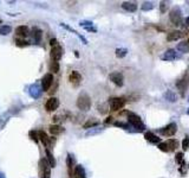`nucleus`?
Returning a JSON list of instances; mask_svg holds the SVG:
<instances>
[{"instance_id": "nucleus-12", "label": "nucleus", "mask_w": 189, "mask_h": 178, "mask_svg": "<svg viewBox=\"0 0 189 178\" xmlns=\"http://www.w3.org/2000/svg\"><path fill=\"white\" fill-rule=\"evenodd\" d=\"M70 82L72 83L73 85H78L81 83V81H82V75L78 72V71H76L73 70L71 74H70Z\"/></svg>"}, {"instance_id": "nucleus-23", "label": "nucleus", "mask_w": 189, "mask_h": 178, "mask_svg": "<svg viewBox=\"0 0 189 178\" xmlns=\"http://www.w3.org/2000/svg\"><path fill=\"white\" fill-rule=\"evenodd\" d=\"M46 160H47V163L50 164V166L51 168H54L56 166V159H54V157H53V155L50 152V150L49 148H46Z\"/></svg>"}, {"instance_id": "nucleus-44", "label": "nucleus", "mask_w": 189, "mask_h": 178, "mask_svg": "<svg viewBox=\"0 0 189 178\" xmlns=\"http://www.w3.org/2000/svg\"><path fill=\"white\" fill-rule=\"evenodd\" d=\"M187 43H188V45H189V39H188V42H187Z\"/></svg>"}, {"instance_id": "nucleus-27", "label": "nucleus", "mask_w": 189, "mask_h": 178, "mask_svg": "<svg viewBox=\"0 0 189 178\" xmlns=\"http://www.w3.org/2000/svg\"><path fill=\"white\" fill-rule=\"evenodd\" d=\"M159 150H161V151H163V152H170V151H171L167 141H163V143H159Z\"/></svg>"}, {"instance_id": "nucleus-16", "label": "nucleus", "mask_w": 189, "mask_h": 178, "mask_svg": "<svg viewBox=\"0 0 189 178\" xmlns=\"http://www.w3.org/2000/svg\"><path fill=\"white\" fill-rule=\"evenodd\" d=\"M188 83H189V77H188V76H184V77L182 78V80L177 81L176 85H177V88L180 89V92H181L182 95H183V90H184V89L187 88Z\"/></svg>"}, {"instance_id": "nucleus-33", "label": "nucleus", "mask_w": 189, "mask_h": 178, "mask_svg": "<svg viewBox=\"0 0 189 178\" xmlns=\"http://www.w3.org/2000/svg\"><path fill=\"white\" fill-rule=\"evenodd\" d=\"M182 148L184 150V151H187L189 148V137H186L183 141H182Z\"/></svg>"}, {"instance_id": "nucleus-38", "label": "nucleus", "mask_w": 189, "mask_h": 178, "mask_svg": "<svg viewBox=\"0 0 189 178\" xmlns=\"http://www.w3.org/2000/svg\"><path fill=\"white\" fill-rule=\"evenodd\" d=\"M167 2H164V1H161V5H159V10H161V13H164L167 11Z\"/></svg>"}, {"instance_id": "nucleus-30", "label": "nucleus", "mask_w": 189, "mask_h": 178, "mask_svg": "<svg viewBox=\"0 0 189 178\" xmlns=\"http://www.w3.org/2000/svg\"><path fill=\"white\" fill-rule=\"evenodd\" d=\"M128 52V50L127 49H117L116 50V56L118 57V58H123L125 55Z\"/></svg>"}, {"instance_id": "nucleus-41", "label": "nucleus", "mask_w": 189, "mask_h": 178, "mask_svg": "<svg viewBox=\"0 0 189 178\" xmlns=\"http://www.w3.org/2000/svg\"><path fill=\"white\" fill-rule=\"evenodd\" d=\"M111 119H112V118H111V116H109V118H108V119H106V120H105V124H108V122H110V121H111Z\"/></svg>"}, {"instance_id": "nucleus-39", "label": "nucleus", "mask_w": 189, "mask_h": 178, "mask_svg": "<svg viewBox=\"0 0 189 178\" xmlns=\"http://www.w3.org/2000/svg\"><path fill=\"white\" fill-rule=\"evenodd\" d=\"M115 126H120V127H123V128H128V125L123 124V122H115Z\"/></svg>"}, {"instance_id": "nucleus-17", "label": "nucleus", "mask_w": 189, "mask_h": 178, "mask_svg": "<svg viewBox=\"0 0 189 178\" xmlns=\"http://www.w3.org/2000/svg\"><path fill=\"white\" fill-rule=\"evenodd\" d=\"M175 58H176V52H175L174 49L167 50L164 55L162 56V60H164V61H174Z\"/></svg>"}, {"instance_id": "nucleus-4", "label": "nucleus", "mask_w": 189, "mask_h": 178, "mask_svg": "<svg viewBox=\"0 0 189 178\" xmlns=\"http://www.w3.org/2000/svg\"><path fill=\"white\" fill-rule=\"evenodd\" d=\"M169 18H170V22L174 24V25H181L182 24L181 10L179 7H174L170 11V13H169Z\"/></svg>"}, {"instance_id": "nucleus-14", "label": "nucleus", "mask_w": 189, "mask_h": 178, "mask_svg": "<svg viewBox=\"0 0 189 178\" xmlns=\"http://www.w3.org/2000/svg\"><path fill=\"white\" fill-rule=\"evenodd\" d=\"M144 138H145V140H148L149 143H151V144H159L161 143V139L157 138V135H155L151 132H147L144 134Z\"/></svg>"}, {"instance_id": "nucleus-21", "label": "nucleus", "mask_w": 189, "mask_h": 178, "mask_svg": "<svg viewBox=\"0 0 189 178\" xmlns=\"http://www.w3.org/2000/svg\"><path fill=\"white\" fill-rule=\"evenodd\" d=\"M64 132V128L59 125H51L50 126V133L53 135H59Z\"/></svg>"}, {"instance_id": "nucleus-8", "label": "nucleus", "mask_w": 189, "mask_h": 178, "mask_svg": "<svg viewBox=\"0 0 189 178\" xmlns=\"http://www.w3.org/2000/svg\"><path fill=\"white\" fill-rule=\"evenodd\" d=\"M51 58H52L54 62H58L59 60L61 58V56H63V48L59 45V44H57V45H54L52 47L51 49Z\"/></svg>"}, {"instance_id": "nucleus-15", "label": "nucleus", "mask_w": 189, "mask_h": 178, "mask_svg": "<svg viewBox=\"0 0 189 178\" xmlns=\"http://www.w3.org/2000/svg\"><path fill=\"white\" fill-rule=\"evenodd\" d=\"M73 163L75 159L71 155H68L66 158V165H68V171H69V177H73Z\"/></svg>"}, {"instance_id": "nucleus-24", "label": "nucleus", "mask_w": 189, "mask_h": 178, "mask_svg": "<svg viewBox=\"0 0 189 178\" xmlns=\"http://www.w3.org/2000/svg\"><path fill=\"white\" fill-rule=\"evenodd\" d=\"M176 49L179 50V51H181V52H189V45L188 43H186V42H181V43H179L177 44V47Z\"/></svg>"}, {"instance_id": "nucleus-43", "label": "nucleus", "mask_w": 189, "mask_h": 178, "mask_svg": "<svg viewBox=\"0 0 189 178\" xmlns=\"http://www.w3.org/2000/svg\"><path fill=\"white\" fill-rule=\"evenodd\" d=\"M187 114H188V115H189V109H188V110H187Z\"/></svg>"}, {"instance_id": "nucleus-25", "label": "nucleus", "mask_w": 189, "mask_h": 178, "mask_svg": "<svg viewBox=\"0 0 189 178\" xmlns=\"http://www.w3.org/2000/svg\"><path fill=\"white\" fill-rule=\"evenodd\" d=\"M81 26H83L84 29L88 30V31L96 32V29L92 27V23H91V22H81Z\"/></svg>"}, {"instance_id": "nucleus-42", "label": "nucleus", "mask_w": 189, "mask_h": 178, "mask_svg": "<svg viewBox=\"0 0 189 178\" xmlns=\"http://www.w3.org/2000/svg\"><path fill=\"white\" fill-rule=\"evenodd\" d=\"M0 178H5V176H4V175H2L1 172H0Z\"/></svg>"}, {"instance_id": "nucleus-36", "label": "nucleus", "mask_w": 189, "mask_h": 178, "mask_svg": "<svg viewBox=\"0 0 189 178\" xmlns=\"http://www.w3.org/2000/svg\"><path fill=\"white\" fill-rule=\"evenodd\" d=\"M152 7H154V6H152V4H151V2H144L143 5H142V10H143V11L151 10Z\"/></svg>"}, {"instance_id": "nucleus-28", "label": "nucleus", "mask_w": 189, "mask_h": 178, "mask_svg": "<svg viewBox=\"0 0 189 178\" xmlns=\"http://www.w3.org/2000/svg\"><path fill=\"white\" fill-rule=\"evenodd\" d=\"M15 44H17V47L24 48V47H27L30 43L26 42V40H24V39H22V38H17L15 39Z\"/></svg>"}, {"instance_id": "nucleus-10", "label": "nucleus", "mask_w": 189, "mask_h": 178, "mask_svg": "<svg viewBox=\"0 0 189 178\" xmlns=\"http://www.w3.org/2000/svg\"><path fill=\"white\" fill-rule=\"evenodd\" d=\"M110 80H111V82L115 83V85H117V87H122L123 85V75H122L121 72H111L110 74Z\"/></svg>"}, {"instance_id": "nucleus-6", "label": "nucleus", "mask_w": 189, "mask_h": 178, "mask_svg": "<svg viewBox=\"0 0 189 178\" xmlns=\"http://www.w3.org/2000/svg\"><path fill=\"white\" fill-rule=\"evenodd\" d=\"M176 131H177V125L171 122V124L167 125L166 127H163L159 132L164 137H173L175 133H176Z\"/></svg>"}, {"instance_id": "nucleus-2", "label": "nucleus", "mask_w": 189, "mask_h": 178, "mask_svg": "<svg viewBox=\"0 0 189 178\" xmlns=\"http://www.w3.org/2000/svg\"><path fill=\"white\" fill-rule=\"evenodd\" d=\"M39 176H40V178L51 177V166L45 158L39 160Z\"/></svg>"}, {"instance_id": "nucleus-1", "label": "nucleus", "mask_w": 189, "mask_h": 178, "mask_svg": "<svg viewBox=\"0 0 189 178\" xmlns=\"http://www.w3.org/2000/svg\"><path fill=\"white\" fill-rule=\"evenodd\" d=\"M77 107L81 110H89L91 108V99L86 93H82L77 99Z\"/></svg>"}, {"instance_id": "nucleus-7", "label": "nucleus", "mask_w": 189, "mask_h": 178, "mask_svg": "<svg viewBox=\"0 0 189 178\" xmlns=\"http://www.w3.org/2000/svg\"><path fill=\"white\" fill-rule=\"evenodd\" d=\"M53 83V75L52 74H45L44 75V77L41 78V89L44 90V92H47L50 88H51V85Z\"/></svg>"}, {"instance_id": "nucleus-13", "label": "nucleus", "mask_w": 189, "mask_h": 178, "mask_svg": "<svg viewBox=\"0 0 189 178\" xmlns=\"http://www.w3.org/2000/svg\"><path fill=\"white\" fill-rule=\"evenodd\" d=\"M73 178H86L85 170L82 165H76L75 170H73Z\"/></svg>"}, {"instance_id": "nucleus-18", "label": "nucleus", "mask_w": 189, "mask_h": 178, "mask_svg": "<svg viewBox=\"0 0 189 178\" xmlns=\"http://www.w3.org/2000/svg\"><path fill=\"white\" fill-rule=\"evenodd\" d=\"M38 137H39V140H40L46 147H49L50 145H51V143H50V138H49V135L46 134L45 132H43V131L38 132Z\"/></svg>"}, {"instance_id": "nucleus-20", "label": "nucleus", "mask_w": 189, "mask_h": 178, "mask_svg": "<svg viewBox=\"0 0 189 178\" xmlns=\"http://www.w3.org/2000/svg\"><path fill=\"white\" fill-rule=\"evenodd\" d=\"M31 33H32V37H33V39H34V42H36V43H39V42L41 40L43 32H41L40 29H38V27H33V29H32V31H31Z\"/></svg>"}, {"instance_id": "nucleus-5", "label": "nucleus", "mask_w": 189, "mask_h": 178, "mask_svg": "<svg viewBox=\"0 0 189 178\" xmlns=\"http://www.w3.org/2000/svg\"><path fill=\"white\" fill-rule=\"evenodd\" d=\"M109 105H110L111 110H118V109L124 107L125 100L123 97H112V99L109 100Z\"/></svg>"}, {"instance_id": "nucleus-26", "label": "nucleus", "mask_w": 189, "mask_h": 178, "mask_svg": "<svg viewBox=\"0 0 189 178\" xmlns=\"http://www.w3.org/2000/svg\"><path fill=\"white\" fill-rule=\"evenodd\" d=\"M11 31H12V27L8 26V25H2V26H0V35H2V36H6L8 33H11Z\"/></svg>"}, {"instance_id": "nucleus-22", "label": "nucleus", "mask_w": 189, "mask_h": 178, "mask_svg": "<svg viewBox=\"0 0 189 178\" xmlns=\"http://www.w3.org/2000/svg\"><path fill=\"white\" fill-rule=\"evenodd\" d=\"M182 33L181 31H171L167 35V40L171 42V40H176V39L181 38Z\"/></svg>"}, {"instance_id": "nucleus-19", "label": "nucleus", "mask_w": 189, "mask_h": 178, "mask_svg": "<svg viewBox=\"0 0 189 178\" xmlns=\"http://www.w3.org/2000/svg\"><path fill=\"white\" fill-rule=\"evenodd\" d=\"M122 7L124 8L125 11H129V12H135L137 10V5L136 2H131V1H125L122 4Z\"/></svg>"}, {"instance_id": "nucleus-32", "label": "nucleus", "mask_w": 189, "mask_h": 178, "mask_svg": "<svg viewBox=\"0 0 189 178\" xmlns=\"http://www.w3.org/2000/svg\"><path fill=\"white\" fill-rule=\"evenodd\" d=\"M168 145H169V147H170V150L173 151V150H175L176 147H177V140H175V139H169L168 141Z\"/></svg>"}, {"instance_id": "nucleus-37", "label": "nucleus", "mask_w": 189, "mask_h": 178, "mask_svg": "<svg viewBox=\"0 0 189 178\" xmlns=\"http://www.w3.org/2000/svg\"><path fill=\"white\" fill-rule=\"evenodd\" d=\"M175 160H176V163H181V164H183V153H177L176 155V157H175Z\"/></svg>"}, {"instance_id": "nucleus-35", "label": "nucleus", "mask_w": 189, "mask_h": 178, "mask_svg": "<svg viewBox=\"0 0 189 178\" xmlns=\"http://www.w3.org/2000/svg\"><path fill=\"white\" fill-rule=\"evenodd\" d=\"M30 137H31V138H32L33 140H34L36 143H38V141H39V137H38V133H37V132L31 131V132H30Z\"/></svg>"}, {"instance_id": "nucleus-29", "label": "nucleus", "mask_w": 189, "mask_h": 178, "mask_svg": "<svg viewBox=\"0 0 189 178\" xmlns=\"http://www.w3.org/2000/svg\"><path fill=\"white\" fill-rule=\"evenodd\" d=\"M99 122L97 120H89L88 122H85L84 124V128H92V127H95V126H97Z\"/></svg>"}, {"instance_id": "nucleus-11", "label": "nucleus", "mask_w": 189, "mask_h": 178, "mask_svg": "<svg viewBox=\"0 0 189 178\" xmlns=\"http://www.w3.org/2000/svg\"><path fill=\"white\" fill-rule=\"evenodd\" d=\"M15 33L18 37H22V38H25L30 35V29L26 26V25H23V26H18L15 29Z\"/></svg>"}, {"instance_id": "nucleus-40", "label": "nucleus", "mask_w": 189, "mask_h": 178, "mask_svg": "<svg viewBox=\"0 0 189 178\" xmlns=\"http://www.w3.org/2000/svg\"><path fill=\"white\" fill-rule=\"evenodd\" d=\"M50 45H52V47H54V45H57V40L54 38H52L51 40H50Z\"/></svg>"}, {"instance_id": "nucleus-31", "label": "nucleus", "mask_w": 189, "mask_h": 178, "mask_svg": "<svg viewBox=\"0 0 189 178\" xmlns=\"http://www.w3.org/2000/svg\"><path fill=\"white\" fill-rule=\"evenodd\" d=\"M50 69L52 72H58L59 71V62H54L53 61L51 64H50Z\"/></svg>"}, {"instance_id": "nucleus-3", "label": "nucleus", "mask_w": 189, "mask_h": 178, "mask_svg": "<svg viewBox=\"0 0 189 178\" xmlns=\"http://www.w3.org/2000/svg\"><path fill=\"white\" fill-rule=\"evenodd\" d=\"M128 121L131 126H134L135 128L140 130V131H143L144 130V124L142 122L141 118L134 113H128Z\"/></svg>"}, {"instance_id": "nucleus-45", "label": "nucleus", "mask_w": 189, "mask_h": 178, "mask_svg": "<svg viewBox=\"0 0 189 178\" xmlns=\"http://www.w3.org/2000/svg\"><path fill=\"white\" fill-rule=\"evenodd\" d=\"M0 24H1V19H0Z\"/></svg>"}, {"instance_id": "nucleus-34", "label": "nucleus", "mask_w": 189, "mask_h": 178, "mask_svg": "<svg viewBox=\"0 0 189 178\" xmlns=\"http://www.w3.org/2000/svg\"><path fill=\"white\" fill-rule=\"evenodd\" d=\"M166 99H167V100H169L170 102H174V101H175V95H174V93H173V92H167Z\"/></svg>"}, {"instance_id": "nucleus-9", "label": "nucleus", "mask_w": 189, "mask_h": 178, "mask_svg": "<svg viewBox=\"0 0 189 178\" xmlns=\"http://www.w3.org/2000/svg\"><path fill=\"white\" fill-rule=\"evenodd\" d=\"M58 107H59V100L57 97H50L46 101L45 108L47 112H54Z\"/></svg>"}]
</instances>
